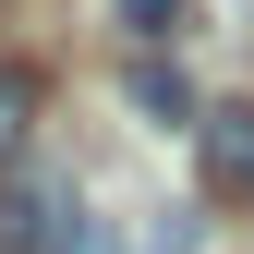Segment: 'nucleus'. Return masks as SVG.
<instances>
[{
  "instance_id": "nucleus-1",
  "label": "nucleus",
  "mask_w": 254,
  "mask_h": 254,
  "mask_svg": "<svg viewBox=\"0 0 254 254\" xmlns=\"http://www.w3.org/2000/svg\"><path fill=\"white\" fill-rule=\"evenodd\" d=\"M73 218H85V182H73V170H37V182H12V194H0V254H49Z\"/></svg>"
},
{
  "instance_id": "nucleus-2",
  "label": "nucleus",
  "mask_w": 254,
  "mask_h": 254,
  "mask_svg": "<svg viewBox=\"0 0 254 254\" xmlns=\"http://www.w3.org/2000/svg\"><path fill=\"white\" fill-rule=\"evenodd\" d=\"M194 157H206V194L218 206H254V109H206Z\"/></svg>"
},
{
  "instance_id": "nucleus-3",
  "label": "nucleus",
  "mask_w": 254,
  "mask_h": 254,
  "mask_svg": "<svg viewBox=\"0 0 254 254\" xmlns=\"http://www.w3.org/2000/svg\"><path fill=\"white\" fill-rule=\"evenodd\" d=\"M109 12H121V37H133V49H182V37H194V0H109Z\"/></svg>"
},
{
  "instance_id": "nucleus-4",
  "label": "nucleus",
  "mask_w": 254,
  "mask_h": 254,
  "mask_svg": "<svg viewBox=\"0 0 254 254\" xmlns=\"http://www.w3.org/2000/svg\"><path fill=\"white\" fill-rule=\"evenodd\" d=\"M121 97H133V109L157 121V133H170V121H182V133H206V109H194V85H182V73H157V61H145L133 85H121Z\"/></svg>"
},
{
  "instance_id": "nucleus-5",
  "label": "nucleus",
  "mask_w": 254,
  "mask_h": 254,
  "mask_svg": "<svg viewBox=\"0 0 254 254\" xmlns=\"http://www.w3.org/2000/svg\"><path fill=\"white\" fill-rule=\"evenodd\" d=\"M24 133H37V73H24V61H0V170L24 157Z\"/></svg>"
},
{
  "instance_id": "nucleus-6",
  "label": "nucleus",
  "mask_w": 254,
  "mask_h": 254,
  "mask_svg": "<svg viewBox=\"0 0 254 254\" xmlns=\"http://www.w3.org/2000/svg\"><path fill=\"white\" fill-rule=\"evenodd\" d=\"M194 242H206V218H194V206H157L145 230H133V254H194Z\"/></svg>"
}]
</instances>
